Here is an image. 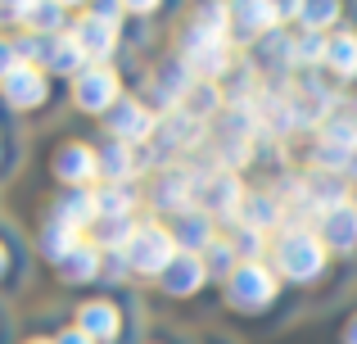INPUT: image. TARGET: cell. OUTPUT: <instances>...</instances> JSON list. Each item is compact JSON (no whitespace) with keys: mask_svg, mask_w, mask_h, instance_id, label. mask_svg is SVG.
I'll list each match as a JSON object with an SVG mask.
<instances>
[{"mask_svg":"<svg viewBox=\"0 0 357 344\" xmlns=\"http://www.w3.org/2000/svg\"><path fill=\"white\" fill-rule=\"evenodd\" d=\"M127 263L136 267V272H167V263H172V236H167L163 227H136L127 240Z\"/></svg>","mask_w":357,"mask_h":344,"instance_id":"cell-2","label":"cell"},{"mask_svg":"<svg viewBox=\"0 0 357 344\" xmlns=\"http://www.w3.org/2000/svg\"><path fill=\"white\" fill-rule=\"evenodd\" d=\"M240 213H244V227H253V231L276 227V222H280V204L267 200V195H249V200L240 204Z\"/></svg>","mask_w":357,"mask_h":344,"instance_id":"cell-26","label":"cell"},{"mask_svg":"<svg viewBox=\"0 0 357 344\" xmlns=\"http://www.w3.org/2000/svg\"><path fill=\"white\" fill-rule=\"evenodd\" d=\"M240 249H249V254H258V231H240Z\"/></svg>","mask_w":357,"mask_h":344,"instance_id":"cell-39","label":"cell"},{"mask_svg":"<svg viewBox=\"0 0 357 344\" xmlns=\"http://www.w3.org/2000/svg\"><path fill=\"white\" fill-rule=\"evenodd\" d=\"M27 344H54V340H27Z\"/></svg>","mask_w":357,"mask_h":344,"instance_id":"cell-44","label":"cell"},{"mask_svg":"<svg viewBox=\"0 0 357 344\" xmlns=\"http://www.w3.org/2000/svg\"><path fill=\"white\" fill-rule=\"evenodd\" d=\"M326 240H331L335 249L357 245V204H344V209L326 213Z\"/></svg>","mask_w":357,"mask_h":344,"instance_id":"cell-19","label":"cell"},{"mask_svg":"<svg viewBox=\"0 0 357 344\" xmlns=\"http://www.w3.org/2000/svg\"><path fill=\"white\" fill-rule=\"evenodd\" d=\"M154 132H158V141H163V150H185V145L199 141V123H195L190 114H181V109H176L172 118H163V127L154 123Z\"/></svg>","mask_w":357,"mask_h":344,"instance_id":"cell-17","label":"cell"},{"mask_svg":"<svg viewBox=\"0 0 357 344\" xmlns=\"http://www.w3.org/2000/svg\"><path fill=\"white\" fill-rule=\"evenodd\" d=\"M41 59H45V68H54V73H82V63H86V50H82L73 36H50Z\"/></svg>","mask_w":357,"mask_h":344,"instance_id":"cell-15","label":"cell"},{"mask_svg":"<svg viewBox=\"0 0 357 344\" xmlns=\"http://www.w3.org/2000/svg\"><path fill=\"white\" fill-rule=\"evenodd\" d=\"M321 136H326L331 145H344V150H353V145H357V105L335 109V114L321 123Z\"/></svg>","mask_w":357,"mask_h":344,"instance_id":"cell-20","label":"cell"},{"mask_svg":"<svg viewBox=\"0 0 357 344\" xmlns=\"http://www.w3.org/2000/svg\"><path fill=\"white\" fill-rule=\"evenodd\" d=\"M276 263H280V272H285V276L307 281V276H317L326 267V249H321V240H317L312 231L289 227L285 236H280V245H276Z\"/></svg>","mask_w":357,"mask_h":344,"instance_id":"cell-1","label":"cell"},{"mask_svg":"<svg viewBox=\"0 0 357 344\" xmlns=\"http://www.w3.org/2000/svg\"><path fill=\"white\" fill-rule=\"evenodd\" d=\"M231 18H236L244 32H271V27L280 23L276 0H236V5H231Z\"/></svg>","mask_w":357,"mask_h":344,"instance_id":"cell-13","label":"cell"},{"mask_svg":"<svg viewBox=\"0 0 357 344\" xmlns=\"http://www.w3.org/2000/svg\"><path fill=\"white\" fill-rule=\"evenodd\" d=\"M190 200H195V177L185 168L163 172V181H158V204H163V209H185Z\"/></svg>","mask_w":357,"mask_h":344,"instance_id":"cell-18","label":"cell"},{"mask_svg":"<svg viewBox=\"0 0 357 344\" xmlns=\"http://www.w3.org/2000/svg\"><path fill=\"white\" fill-rule=\"evenodd\" d=\"M73 41L86 50V59H105L118 45V23H109V18H100V14H82L77 27H73Z\"/></svg>","mask_w":357,"mask_h":344,"instance_id":"cell-8","label":"cell"},{"mask_svg":"<svg viewBox=\"0 0 357 344\" xmlns=\"http://www.w3.org/2000/svg\"><path fill=\"white\" fill-rule=\"evenodd\" d=\"M105 123L118 141H145V136H154V118H149L145 105H136V100H118Z\"/></svg>","mask_w":357,"mask_h":344,"instance_id":"cell-9","label":"cell"},{"mask_svg":"<svg viewBox=\"0 0 357 344\" xmlns=\"http://www.w3.org/2000/svg\"><path fill=\"white\" fill-rule=\"evenodd\" d=\"M276 14L289 18V14H303V0H276Z\"/></svg>","mask_w":357,"mask_h":344,"instance_id":"cell-38","label":"cell"},{"mask_svg":"<svg viewBox=\"0 0 357 344\" xmlns=\"http://www.w3.org/2000/svg\"><path fill=\"white\" fill-rule=\"evenodd\" d=\"M32 32H59L63 27V5H54V0H36L32 5V14L23 18Z\"/></svg>","mask_w":357,"mask_h":344,"instance_id":"cell-29","label":"cell"},{"mask_svg":"<svg viewBox=\"0 0 357 344\" xmlns=\"http://www.w3.org/2000/svg\"><path fill=\"white\" fill-rule=\"evenodd\" d=\"M176 240H181L185 249H208L213 245L208 213H181V222H176Z\"/></svg>","mask_w":357,"mask_h":344,"instance_id":"cell-25","label":"cell"},{"mask_svg":"<svg viewBox=\"0 0 357 344\" xmlns=\"http://www.w3.org/2000/svg\"><path fill=\"white\" fill-rule=\"evenodd\" d=\"M14 68H18V50H14V41H0V77H9Z\"/></svg>","mask_w":357,"mask_h":344,"instance_id":"cell-36","label":"cell"},{"mask_svg":"<svg viewBox=\"0 0 357 344\" xmlns=\"http://www.w3.org/2000/svg\"><path fill=\"white\" fill-rule=\"evenodd\" d=\"M54 344H96V340H91L86 331H77V327H73V331H59V340H54Z\"/></svg>","mask_w":357,"mask_h":344,"instance_id":"cell-37","label":"cell"},{"mask_svg":"<svg viewBox=\"0 0 357 344\" xmlns=\"http://www.w3.org/2000/svg\"><path fill=\"white\" fill-rule=\"evenodd\" d=\"M204 272H208V267H204L195 254H176L172 263H167V272H163V285H167V294H190V290H199Z\"/></svg>","mask_w":357,"mask_h":344,"instance_id":"cell-12","label":"cell"},{"mask_svg":"<svg viewBox=\"0 0 357 344\" xmlns=\"http://www.w3.org/2000/svg\"><path fill=\"white\" fill-rule=\"evenodd\" d=\"M96 159H100V172L114 177V181H122V177L136 168V150H127V145H109L105 154H96Z\"/></svg>","mask_w":357,"mask_h":344,"instance_id":"cell-28","label":"cell"},{"mask_svg":"<svg viewBox=\"0 0 357 344\" xmlns=\"http://www.w3.org/2000/svg\"><path fill=\"white\" fill-rule=\"evenodd\" d=\"M271 294H276V281H271L267 267H258V263L236 267V276H231V299H236L240 308H262Z\"/></svg>","mask_w":357,"mask_h":344,"instance_id":"cell-6","label":"cell"},{"mask_svg":"<svg viewBox=\"0 0 357 344\" xmlns=\"http://www.w3.org/2000/svg\"><path fill=\"white\" fill-rule=\"evenodd\" d=\"M54 5H82V0H54Z\"/></svg>","mask_w":357,"mask_h":344,"instance_id":"cell-43","label":"cell"},{"mask_svg":"<svg viewBox=\"0 0 357 344\" xmlns=\"http://www.w3.org/2000/svg\"><path fill=\"white\" fill-rule=\"evenodd\" d=\"M96 272H100V249L96 245H77L59 263V276H63V281H91Z\"/></svg>","mask_w":357,"mask_h":344,"instance_id":"cell-22","label":"cell"},{"mask_svg":"<svg viewBox=\"0 0 357 344\" xmlns=\"http://www.w3.org/2000/svg\"><path fill=\"white\" fill-rule=\"evenodd\" d=\"M195 200L204 204V213H236L240 209V181L231 168H218L208 181H195Z\"/></svg>","mask_w":357,"mask_h":344,"instance_id":"cell-7","label":"cell"},{"mask_svg":"<svg viewBox=\"0 0 357 344\" xmlns=\"http://www.w3.org/2000/svg\"><path fill=\"white\" fill-rule=\"evenodd\" d=\"M36 0H0V18H27Z\"/></svg>","mask_w":357,"mask_h":344,"instance_id":"cell-35","label":"cell"},{"mask_svg":"<svg viewBox=\"0 0 357 344\" xmlns=\"http://www.w3.org/2000/svg\"><path fill=\"white\" fill-rule=\"evenodd\" d=\"M190 77H195V73L185 68L181 59H176V63H163V68H158V82H154L158 100H163V105H181V100H185V91L195 87Z\"/></svg>","mask_w":357,"mask_h":344,"instance_id":"cell-16","label":"cell"},{"mask_svg":"<svg viewBox=\"0 0 357 344\" xmlns=\"http://www.w3.org/2000/svg\"><path fill=\"white\" fill-rule=\"evenodd\" d=\"M73 96H77V105L91 109V114H109V109L118 105V77L109 68H82Z\"/></svg>","mask_w":357,"mask_h":344,"instance_id":"cell-4","label":"cell"},{"mask_svg":"<svg viewBox=\"0 0 357 344\" xmlns=\"http://www.w3.org/2000/svg\"><path fill=\"white\" fill-rule=\"evenodd\" d=\"M0 272H5V249H0Z\"/></svg>","mask_w":357,"mask_h":344,"instance_id":"cell-45","label":"cell"},{"mask_svg":"<svg viewBox=\"0 0 357 344\" xmlns=\"http://www.w3.org/2000/svg\"><path fill=\"white\" fill-rule=\"evenodd\" d=\"M54 218L68 222V227H86V222H96V190H63V200L54 204Z\"/></svg>","mask_w":357,"mask_h":344,"instance_id":"cell-14","label":"cell"},{"mask_svg":"<svg viewBox=\"0 0 357 344\" xmlns=\"http://www.w3.org/2000/svg\"><path fill=\"white\" fill-rule=\"evenodd\" d=\"M294 59L298 63H317V59H326V41L317 32H307L303 41H294Z\"/></svg>","mask_w":357,"mask_h":344,"instance_id":"cell-33","label":"cell"},{"mask_svg":"<svg viewBox=\"0 0 357 344\" xmlns=\"http://www.w3.org/2000/svg\"><path fill=\"white\" fill-rule=\"evenodd\" d=\"M218 105H222L218 87H208V82H195V87L185 91V100H181V114H190L195 123H204L208 114H218Z\"/></svg>","mask_w":357,"mask_h":344,"instance_id":"cell-24","label":"cell"},{"mask_svg":"<svg viewBox=\"0 0 357 344\" xmlns=\"http://www.w3.org/2000/svg\"><path fill=\"white\" fill-rule=\"evenodd\" d=\"M349 172L357 177V145H353V154H349Z\"/></svg>","mask_w":357,"mask_h":344,"instance_id":"cell-42","label":"cell"},{"mask_svg":"<svg viewBox=\"0 0 357 344\" xmlns=\"http://www.w3.org/2000/svg\"><path fill=\"white\" fill-rule=\"evenodd\" d=\"M41 249H45V258H54V263H63V258L77 249V227H68V222H59L54 218L50 227L41 231Z\"/></svg>","mask_w":357,"mask_h":344,"instance_id":"cell-21","label":"cell"},{"mask_svg":"<svg viewBox=\"0 0 357 344\" xmlns=\"http://www.w3.org/2000/svg\"><path fill=\"white\" fill-rule=\"evenodd\" d=\"M326 59H331V68L340 73V77H353L357 73V36H335V41L326 45Z\"/></svg>","mask_w":357,"mask_h":344,"instance_id":"cell-27","label":"cell"},{"mask_svg":"<svg viewBox=\"0 0 357 344\" xmlns=\"http://www.w3.org/2000/svg\"><path fill=\"white\" fill-rule=\"evenodd\" d=\"M131 204H136V190H127L122 181L100 186V190H96V213H100V218H127Z\"/></svg>","mask_w":357,"mask_h":344,"instance_id":"cell-23","label":"cell"},{"mask_svg":"<svg viewBox=\"0 0 357 344\" xmlns=\"http://www.w3.org/2000/svg\"><path fill=\"white\" fill-rule=\"evenodd\" d=\"M340 18V0H303V23L312 27H326V23H335Z\"/></svg>","mask_w":357,"mask_h":344,"instance_id":"cell-31","label":"cell"},{"mask_svg":"<svg viewBox=\"0 0 357 344\" xmlns=\"http://www.w3.org/2000/svg\"><path fill=\"white\" fill-rule=\"evenodd\" d=\"M344 340H349V344H357V317L349 322V336H344Z\"/></svg>","mask_w":357,"mask_h":344,"instance_id":"cell-41","label":"cell"},{"mask_svg":"<svg viewBox=\"0 0 357 344\" xmlns=\"http://www.w3.org/2000/svg\"><path fill=\"white\" fill-rule=\"evenodd\" d=\"M131 231H136V227H131V222L127 218H105V227H100V245H109V249H127V240H131Z\"/></svg>","mask_w":357,"mask_h":344,"instance_id":"cell-32","label":"cell"},{"mask_svg":"<svg viewBox=\"0 0 357 344\" xmlns=\"http://www.w3.org/2000/svg\"><path fill=\"white\" fill-rule=\"evenodd\" d=\"M208 272H231V249L227 245H218V240H213V245H208Z\"/></svg>","mask_w":357,"mask_h":344,"instance_id":"cell-34","label":"cell"},{"mask_svg":"<svg viewBox=\"0 0 357 344\" xmlns=\"http://www.w3.org/2000/svg\"><path fill=\"white\" fill-rule=\"evenodd\" d=\"M227 18H231L227 5H204L199 14H195V32H204V36H213V41H222V36H227Z\"/></svg>","mask_w":357,"mask_h":344,"instance_id":"cell-30","label":"cell"},{"mask_svg":"<svg viewBox=\"0 0 357 344\" xmlns=\"http://www.w3.org/2000/svg\"><path fill=\"white\" fill-rule=\"evenodd\" d=\"M54 172H59L63 181L82 186V181H91V177L100 172V159H96V150H86V145H63V150L54 154Z\"/></svg>","mask_w":357,"mask_h":344,"instance_id":"cell-10","label":"cell"},{"mask_svg":"<svg viewBox=\"0 0 357 344\" xmlns=\"http://www.w3.org/2000/svg\"><path fill=\"white\" fill-rule=\"evenodd\" d=\"M0 91H5V100L14 109H36L45 100V91H50V82L41 77V68H32V63H18L9 77H0Z\"/></svg>","mask_w":357,"mask_h":344,"instance_id":"cell-5","label":"cell"},{"mask_svg":"<svg viewBox=\"0 0 357 344\" xmlns=\"http://www.w3.org/2000/svg\"><path fill=\"white\" fill-rule=\"evenodd\" d=\"M122 5H127V9H136V14H145V9H154L158 0H122Z\"/></svg>","mask_w":357,"mask_h":344,"instance_id":"cell-40","label":"cell"},{"mask_svg":"<svg viewBox=\"0 0 357 344\" xmlns=\"http://www.w3.org/2000/svg\"><path fill=\"white\" fill-rule=\"evenodd\" d=\"M118 308L114 304H105V299H96V304H82V313H77V331H86L91 340H118Z\"/></svg>","mask_w":357,"mask_h":344,"instance_id":"cell-11","label":"cell"},{"mask_svg":"<svg viewBox=\"0 0 357 344\" xmlns=\"http://www.w3.org/2000/svg\"><path fill=\"white\" fill-rule=\"evenodd\" d=\"M181 63L195 73L199 82H213V77H222L227 73V63H231V54H227V45L222 41H213V36H204V32H185V50H181Z\"/></svg>","mask_w":357,"mask_h":344,"instance_id":"cell-3","label":"cell"}]
</instances>
